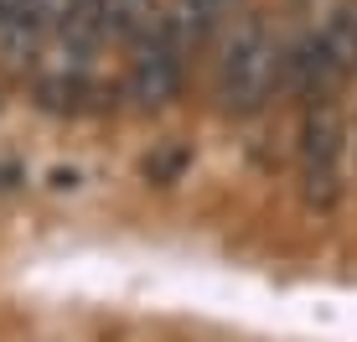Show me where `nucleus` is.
I'll list each match as a JSON object with an SVG mask.
<instances>
[{
    "mask_svg": "<svg viewBox=\"0 0 357 342\" xmlns=\"http://www.w3.org/2000/svg\"><path fill=\"white\" fill-rule=\"evenodd\" d=\"M290 52L280 47V36L264 27L259 16H243L228 31L223 57H218V104L228 114H254L269 104V94L285 83Z\"/></svg>",
    "mask_w": 357,
    "mask_h": 342,
    "instance_id": "f257e3e1",
    "label": "nucleus"
},
{
    "mask_svg": "<svg viewBox=\"0 0 357 342\" xmlns=\"http://www.w3.org/2000/svg\"><path fill=\"white\" fill-rule=\"evenodd\" d=\"M352 73H357V0H347L342 10H331L326 27L316 36H305L290 52L285 83L311 104V99H331Z\"/></svg>",
    "mask_w": 357,
    "mask_h": 342,
    "instance_id": "f03ea898",
    "label": "nucleus"
},
{
    "mask_svg": "<svg viewBox=\"0 0 357 342\" xmlns=\"http://www.w3.org/2000/svg\"><path fill=\"white\" fill-rule=\"evenodd\" d=\"M342 151H347V125H342L337 104L311 99L301 125V181L316 207H337L342 198Z\"/></svg>",
    "mask_w": 357,
    "mask_h": 342,
    "instance_id": "7ed1b4c3",
    "label": "nucleus"
},
{
    "mask_svg": "<svg viewBox=\"0 0 357 342\" xmlns=\"http://www.w3.org/2000/svg\"><path fill=\"white\" fill-rule=\"evenodd\" d=\"M161 21H166V16H161ZM181 57H187V52L166 36V27H155L140 47H135L130 99H140V104H166L171 94H176V83H181Z\"/></svg>",
    "mask_w": 357,
    "mask_h": 342,
    "instance_id": "20e7f679",
    "label": "nucleus"
},
{
    "mask_svg": "<svg viewBox=\"0 0 357 342\" xmlns=\"http://www.w3.org/2000/svg\"><path fill=\"white\" fill-rule=\"evenodd\" d=\"M233 6H238V0H176L161 27L181 52H192V47H202L207 36L223 27V16H233Z\"/></svg>",
    "mask_w": 357,
    "mask_h": 342,
    "instance_id": "39448f33",
    "label": "nucleus"
},
{
    "mask_svg": "<svg viewBox=\"0 0 357 342\" xmlns=\"http://www.w3.org/2000/svg\"><path fill=\"white\" fill-rule=\"evenodd\" d=\"M155 27H161V10H155V0H98V31L114 36V42L140 47Z\"/></svg>",
    "mask_w": 357,
    "mask_h": 342,
    "instance_id": "423d86ee",
    "label": "nucleus"
}]
</instances>
